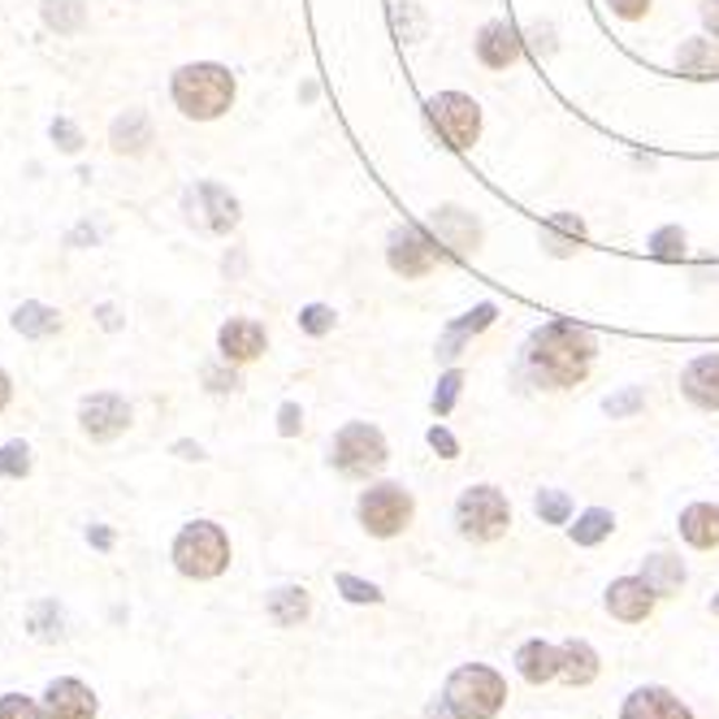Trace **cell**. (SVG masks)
<instances>
[{
  "mask_svg": "<svg viewBox=\"0 0 719 719\" xmlns=\"http://www.w3.org/2000/svg\"><path fill=\"white\" fill-rule=\"evenodd\" d=\"M620 719H693V716H689V707L680 702L677 693L646 684V689H633V693L624 698Z\"/></svg>",
  "mask_w": 719,
  "mask_h": 719,
  "instance_id": "obj_14",
  "label": "cell"
},
{
  "mask_svg": "<svg viewBox=\"0 0 719 719\" xmlns=\"http://www.w3.org/2000/svg\"><path fill=\"white\" fill-rule=\"evenodd\" d=\"M641 407H646V391H641V386H629V391H620V395L607 400V416H611V421H624V416H633Z\"/></svg>",
  "mask_w": 719,
  "mask_h": 719,
  "instance_id": "obj_34",
  "label": "cell"
},
{
  "mask_svg": "<svg viewBox=\"0 0 719 719\" xmlns=\"http://www.w3.org/2000/svg\"><path fill=\"white\" fill-rule=\"evenodd\" d=\"M680 75L689 79H716L719 75V48L711 40H684L677 57Z\"/></svg>",
  "mask_w": 719,
  "mask_h": 719,
  "instance_id": "obj_23",
  "label": "cell"
},
{
  "mask_svg": "<svg viewBox=\"0 0 719 719\" xmlns=\"http://www.w3.org/2000/svg\"><path fill=\"white\" fill-rule=\"evenodd\" d=\"M174 455H183V460H204V446L200 442H174Z\"/></svg>",
  "mask_w": 719,
  "mask_h": 719,
  "instance_id": "obj_48",
  "label": "cell"
},
{
  "mask_svg": "<svg viewBox=\"0 0 719 719\" xmlns=\"http://www.w3.org/2000/svg\"><path fill=\"white\" fill-rule=\"evenodd\" d=\"M52 144H57L61 152H79V148H82L79 126H75V121H66V118H57V121H52Z\"/></svg>",
  "mask_w": 719,
  "mask_h": 719,
  "instance_id": "obj_39",
  "label": "cell"
},
{
  "mask_svg": "<svg viewBox=\"0 0 719 719\" xmlns=\"http://www.w3.org/2000/svg\"><path fill=\"white\" fill-rule=\"evenodd\" d=\"M13 329H18V334H27V338H48V334H57V329H61V313L31 299V304H22V308L13 313Z\"/></svg>",
  "mask_w": 719,
  "mask_h": 719,
  "instance_id": "obj_26",
  "label": "cell"
},
{
  "mask_svg": "<svg viewBox=\"0 0 719 719\" xmlns=\"http://www.w3.org/2000/svg\"><path fill=\"white\" fill-rule=\"evenodd\" d=\"M560 677L568 684H590L599 677V654L590 641H563L560 646Z\"/></svg>",
  "mask_w": 719,
  "mask_h": 719,
  "instance_id": "obj_21",
  "label": "cell"
},
{
  "mask_svg": "<svg viewBox=\"0 0 719 719\" xmlns=\"http://www.w3.org/2000/svg\"><path fill=\"white\" fill-rule=\"evenodd\" d=\"M533 508H538L542 524H568V516H572V499L563 490H538Z\"/></svg>",
  "mask_w": 719,
  "mask_h": 719,
  "instance_id": "obj_29",
  "label": "cell"
},
{
  "mask_svg": "<svg viewBox=\"0 0 719 719\" xmlns=\"http://www.w3.org/2000/svg\"><path fill=\"white\" fill-rule=\"evenodd\" d=\"M79 425L87 439L109 442L130 425V407H126V400H118V395H91V400H82V407H79Z\"/></svg>",
  "mask_w": 719,
  "mask_h": 719,
  "instance_id": "obj_11",
  "label": "cell"
},
{
  "mask_svg": "<svg viewBox=\"0 0 719 719\" xmlns=\"http://www.w3.org/2000/svg\"><path fill=\"white\" fill-rule=\"evenodd\" d=\"M477 57L490 70H508L520 57V31L512 22H485L477 36Z\"/></svg>",
  "mask_w": 719,
  "mask_h": 719,
  "instance_id": "obj_16",
  "label": "cell"
},
{
  "mask_svg": "<svg viewBox=\"0 0 719 719\" xmlns=\"http://www.w3.org/2000/svg\"><path fill=\"white\" fill-rule=\"evenodd\" d=\"M278 430H282V439H295V434L304 430V412H299V403H282Z\"/></svg>",
  "mask_w": 719,
  "mask_h": 719,
  "instance_id": "obj_40",
  "label": "cell"
},
{
  "mask_svg": "<svg viewBox=\"0 0 719 719\" xmlns=\"http://www.w3.org/2000/svg\"><path fill=\"white\" fill-rule=\"evenodd\" d=\"M464 338H469V334H464V329H460V325H451V329H446V334H442V343H439V356H442V360H455V356H460V347H464Z\"/></svg>",
  "mask_w": 719,
  "mask_h": 719,
  "instance_id": "obj_42",
  "label": "cell"
},
{
  "mask_svg": "<svg viewBox=\"0 0 719 719\" xmlns=\"http://www.w3.org/2000/svg\"><path fill=\"white\" fill-rule=\"evenodd\" d=\"M412 520V494L395 485V481H382V485H368L360 494V524L373 533V538H395L407 529Z\"/></svg>",
  "mask_w": 719,
  "mask_h": 719,
  "instance_id": "obj_8",
  "label": "cell"
},
{
  "mask_svg": "<svg viewBox=\"0 0 719 719\" xmlns=\"http://www.w3.org/2000/svg\"><path fill=\"white\" fill-rule=\"evenodd\" d=\"M611 4V13H620V18H641L646 9H650V0H607Z\"/></svg>",
  "mask_w": 719,
  "mask_h": 719,
  "instance_id": "obj_43",
  "label": "cell"
},
{
  "mask_svg": "<svg viewBox=\"0 0 719 719\" xmlns=\"http://www.w3.org/2000/svg\"><path fill=\"white\" fill-rule=\"evenodd\" d=\"M299 325H304L313 338H321V334H329V329H334V308H325V304H308V308L299 313Z\"/></svg>",
  "mask_w": 719,
  "mask_h": 719,
  "instance_id": "obj_37",
  "label": "cell"
},
{
  "mask_svg": "<svg viewBox=\"0 0 719 719\" xmlns=\"http://www.w3.org/2000/svg\"><path fill=\"white\" fill-rule=\"evenodd\" d=\"M31 629H36V638L40 641H57L66 629H61V611H57V602H40L36 611H31Z\"/></svg>",
  "mask_w": 719,
  "mask_h": 719,
  "instance_id": "obj_32",
  "label": "cell"
},
{
  "mask_svg": "<svg viewBox=\"0 0 719 719\" xmlns=\"http://www.w3.org/2000/svg\"><path fill=\"white\" fill-rule=\"evenodd\" d=\"M31 473V446L27 442H4L0 446V477H27Z\"/></svg>",
  "mask_w": 719,
  "mask_h": 719,
  "instance_id": "obj_30",
  "label": "cell"
},
{
  "mask_svg": "<svg viewBox=\"0 0 719 719\" xmlns=\"http://www.w3.org/2000/svg\"><path fill=\"white\" fill-rule=\"evenodd\" d=\"M650 256L654 260H680L684 256V230L680 226H663L650 235Z\"/></svg>",
  "mask_w": 719,
  "mask_h": 719,
  "instance_id": "obj_31",
  "label": "cell"
},
{
  "mask_svg": "<svg viewBox=\"0 0 719 719\" xmlns=\"http://www.w3.org/2000/svg\"><path fill=\"white\" fill-rule=\"evenodd\" d=\"M594 356H599V343L577 321H551V325L533 329V338H529V364H533L538 382L555 386V391L585 382Z\"/></svg>",
  "mask_w": 719,
  "mask_h": 719,
  "instance_id": "obj_1",
  "label": "cell"
},
{
  "mask_svg": "<svg viewBox=\"0 0 719 719\" xmlns=\"http://www.w3.org/2000/svg\"><path fill=\"white\" fill-rule=\"evenodd\" d=\"M174 563H178L183 577H196V581L221 577L226 563H230V542H226L221 524H213V520L187 524V529L174 538Z\"/></svg>",
  "mask_w": 719,
  "mask_h": 719,
  "instance_id": "obj_4",
  "label": "cell"
},
{
  "mask_svg": "<svg viewBox=\"0 0 719 719\" xmlns=\"http://www.w3.org/2000/svg\"><path fill=\"white\" fill-rule=\"evenodd\" d=\"M308 611H313V599H308L304 585H282V590L269 594V615H274V624H282V629H295Z\"/></svg>",
  "mask_w": 719,
  "mask_h": 719,
  "instance_id": "obj_22",
  "label": "cell"
},
{
  "mask_svg": "<svg viewBox=\"0 0 719 719\" xmlns=\"http://www.w3.org/2000/svg\"><path fill=\"white\" fill-rule=\"evenodd\" d=\"M711 611H719V599H716V602H711Z\"/></svg>",
  "mask_w": 719,
  "mask_h": 719,
  "instance_id": "obj_52",
  "label": "cell"
},
{
  "mask_svg": "<svg viewBox=\"0 0 719 719\" xmlns=\"http://www.w3.org/2000/svg\"><path fill=\"white\" fill-rule=\"evenodd\" d=\"M430 446L439 451L442 460H455V455H460V442H455V434H451V430H442V425H434V430H430Z\"/></svg>",
  "mask_w": 719,
  "mask_h": 719,
  "instance_id": "obj_41",
  "label": "cell"
},
{
  "mask_svg": "<svg viewBox=\"0 0 719 719\" xmlns=\"http://www.w3.org/2000/svg\"><path fill=\"white\" fill-rule=\"evenodd\" d=\"M460 386H464V377H460L455 368H451L446 377H439V391H434V412H439V416H446V412L455 407V400H460Z\"/></svg>",
  "mask_w": 719,
  "mask_h": 719,
  "instance_id": "obj_36",
  "label": "cell"
},
{
  "mask_svg": "<svg viewBox=\"0 0 719 719\" xmlns=\"http://www.w3.org/2000/svg\"><path fill=\"white\" fill-rule=\"evenodd\" d=\"M680 538H684L689 546H698V551L719 546V508H711V503L684 508V512H680Z\"/></svg>",
  "mask_w": 719,
  "mask_h": 719,
  "instance_id": "obj_20",
  "label": "cell"
},
{
  "mask_svg": "<svg viewBox=\"0 0 719 719\" xmlns=\"http://www.w3.org/2000/svg\"><path fill=\"white\" fill-rule=\"evenodd\" d=\"M684 400L698 403L702 412H719V356H698L680 373Z\"/></svg>",
  "mask_w": 719,
  "mask_h": 719,
  "instance_id": "obj_15",
  "label": "cell"
},
{
  "mask_svg": "<svg viewBox=\"0 0 719 719\" xmlns=\"http://www.w3.org/2000/svg\"><path fill=\"white\" fill-rule=\"evenodd\" d=\"M434 230H439V243L442 247H451V252H473L481 243V226L473 213H464V208H455V204H446L434 213Z\"/></svg>",
  "mask_w": 719,
  "mask_h": 719,
  "instance_id": "obj_17",
  "label": "cell"
},
{
  "mask_svg": "<svg viewBox=\"0 0 719 719\" xmlns=\"http://www.w3.org/2000/svg\"><path fill=\"white\" fill-rule=\"evenodd\" d=\"M494 317H499V308H494V304H477L473 313H464L455 325H460L464 334H481V329H490V325H494Z\"/></svg>",
  "mask_w": 719,
  "mask_h": 719,
  "instance_id": "obj_38",
  "label": "cell"
},
{
  "mask_svg": "<svg viewBox=\"0 0 719 719\" xmlns=\"http://www.w3.org/2000/svg\"><path fill=\"white\" fill-rule=\"evenodd\" d=\"M386 256H391V269H395L400 278H425L442 256H446V247L430 239L421 226H400V230L391 235Z\"/></svg>",
  "mask_w": 719,
  "mask_h": 719,
  "instance_id": "obj_9",
  "label": "cell"
},
{
  "mask_svg": "<svg viewBox=\"0 0 719 719\" xmlns=\"http://www.w3.org/2000/svg\"><path fill=\"white\" fill-rule=\"evenodd\" d=\"M386 455H391V446L382 439V430H377V425H364V421L343 425L338 439H334V446H329V464H334L338 473H347V477H368V473H377V469L386 464Z\"/></svg>",
  "mask_w": 719,
  "mask_h": 719,
  "instance_id": "obj_6",
  "label": "cell"
},
{
  "mask_svg": "<svg viewBox=\"0 0 719 719\" xmlns=\"http://www.w3.org/2000/svg\"><path fill=\"white\" fill-rule=\"evenodd\" d=\"M455 524L473 542H494V538L508 533L512 508H508L503 490H494V485H469L460 494V503H455Z\"/></svg>",
  "mask_w": 719,
  "mask_h": 719,
  "instance_id": "obj_5",
  "label": "cell"
},
{
  "mask_svg": "<svg viewBox=\"0 0 719 719\" xmlns=\"http://www.w3.org/2000/svg\"><path fill=\"white\" fill-rule=\"evenodd\" d=\"M87 542H91L96 551H109V546H114V529H105V524H96V529H87Z\"/></svg>",
  "mask_w": 719,
  "mask_h": 719,
  "instance_id": "obj_45",
  "label": "cell"
},
{
  "mask_svg": "<svg viewBox=\"0 0 719 719\" xmlns=\"http://www.w3.org/2000/svg\"><path fill=\"white\" fill-rule=\"evenodd\" d=\"M96 321H100L105 329H121V317H118V308H114V304H100V308H96Z\"/></svg>",
  "mask_w": 719,
  "mask_h": 719,
  "instance_id": "obj_46",
  "label": "cell"
},
{
  "mask_svg": "<svg viewBox=\"0 0 719 719\" xmlns=\"http://www.w3.org/2000/svg\"><path fill=\"white\" fill-rule=\"evenodd\" d=\"M187 217L204 230H213V235H226L239 221V200L217 183H200V187L187 191Z\"/></svg>",
  "mask_w": 719,
  "mask_h": 719,
  "instance_id": "obj_10",
  "label": "cell"
},
{
  "mask_svg": "<svg viewBox=\"0 0 719 719\" xmlns=\"http://www.w3.org/2000/svg\"><path fill=\"white\" fill-rule=\"evenodd\" d=\"M109 139H114V148L118 152H144L148 144H152V126H148V118L139 114V109H130V114H121L118 121H114V130H109Z\"/></svg>",
  "mask_w": 719,
  "mask_h": 719,
  "instance_id": "obj_24",
  "label": "cell"
},
{
  "mask_svg": "<svg viewBox=\"0 0 719 719\" xmlns=\"http://www.w3.org/2000/svg\"><path fill=\"white\" fill-rule=\"evenodd\" d=\"M516 668L529 684L555 680L560 677V646H551V641H524L516 654Z\"/></svg>",
  "mask_w": 719,
  "mask_h": 719,
  "instance_id": "obj_19",
  "label": "cell"
},
{
  "mask_svg": "<svg viewBox=\"0 0 719 719\" xmlns=\"http://www.w3.org/2000/svg\"><path fill=\"white\" fill-rule=\"evenodd\" d=\"M4 403H9V377L0 373V407H4Z\"/></svg>",
  "mask_w": 719,
  "mask_h": 719,
  "instance_id": "obj_51",
  "label": "cell"
},
{
  "mask_svg": "<svg viewBox=\"0 0 719 719\" xmlns=\"http://www.w3.org/2000/svg\"><path fill=\"white\" fill-rule=\"evenodd\" d=\"M702 22H707V31L719 40V0H707V4H702Z\"/></svg>",
  "mask_w": 719,
  "mask_h": 719,
  "instance_id": "obj_47",
  "label": "cell"
},
{
  "mask_svg": "<svg viewBox=\"0 0 719 719\" xmlns=\"http://www.w3.org/2000/svg\"><path fill=\"white\" fill-rule=\"evenodd\" d=\"M334 585H338V594L347 602H382V590L373 585V581H360L352 572H338L334 577Z\"/></svg>",
  "mask_w": 719,
  "mask_h": 719,
  "instance_id": "obj_33",
  "label": "cell"
},
{
  "mask_svg": "<svg viewBox=\"0 0 719 719\" xmlns=\"http://www.w3.org/2000/svg\"><path fill=\"white\" fill-rule=\"evenodd\" d=\"M654 590L641 581V577H620V581H611V590H607V611L615 615V620H624V624H641L650 611H654Z\"/></svg>",
  "mask_w": 719,
  "mask_h": 719,
  "instance_id": "obj_13",
  "label": "cell"
},
{
  "mask_svg": "<svg viewBox=\"0 0 719 719\" xmlns=\"http://www.w3.org/2000/svg\"><path fill=\"white\" fill-rule=\"evenodd\" d=\"M204 377H208V386H213L217 395H226V391H239V377H235V373L226 377V373H217V368H208Z\"/></svg>",
  "mask_w": 719,
  "mask_h": 719,
  "instance_id": "obj_44",
  "label": "cell"
},
{
  "mask_svg": "<svg viewBox=\"0 0 719 719\" xmlns=\"http://www.w3.org/2000/svg\"><path fill=\"white\" fill-rule=\"evenodd\" d=\"M66 243H70V247H79V243H96V230H91V226H79Z\"/></svg>",
  "mask_w": 719,
  "mask_h": 719,
  "instance_id": "obj_50",
  "label": "cell"
},
{
  "mask_svg": "<svg viewBox=\"0 0 719 719\" xmlns=\"http://www.w3.org/2000/svg\"><path fill=\"white\" fill-rule=\"evenodd\" d=\"M217 343H221V356H226V360L247 364V360H256L260 352H265V329H260L256 321L235 317V321H226V325H221Z\"/></svg>",
  "mask_w": 719,
  "mask_h": 719,
  "instance_id": "obj_18",
  "label": "cell"
},
{
  "mask_svg": "<svg viewBox=\"0 0 719 719\" xmlns=\"http://www.w3.org/2000/svg\"><path fill=\"white\" fill-rule=\"evenodd\" d=\"M174 105L196 121L221 118L235 105V75L226 66H213V61L183 66L174 75Z\"/></svg>",
  "mask_w": 719,
  "mask_h": 719,
  "instance_id": "obj_2",
  "label": "cell"
},
{
  "mask_svg": "<svg viewBox=\"0 0 719 719\" xmlns=\"http://www.w3.org/2000/svg\"><path fill=\"white\" fill-rule=\"evenodd\" d=\"M43 716L48 719H96V693L75 677L52 680L43 689Z\"/></svg>",
  "mask_w": 719,
  "mask_h": 719,
  "instance_id": "obj_12",
  "label": "cell"
},
{
  "mask_svg": "<svg viewBox=\"0 0 719 719\" xmlns=\"http://www.w3.org/2000/svg\"><path fill=\"white\" fill-rule=\"evenodd\" d=\"M451 711L460 719H494L508 702V680L499 677L494 668H481V663H469V668H455L451 680H446V693Z\"/></svg>",
  "mask_w": 719,
  "mask_h": 719,
  "instance_id": "obj_3",
  "label": "cell"
},
{
  "mask_svg": "<svg viewBox=\"0 0 719 719\" xmlns=\"http://www.w3.org/2000/svg\"><path fill=\"white\" fill-rule=\"evenodd\" d=\"M0 719H48V716H43L31 698H22V693H4V698H0Z\"/></svg>",
  "mask_w": 719,
  "mask_h": 719,
  "instance_id": "obj_35",
  "label": "cell"
},
{
  "mask_svg": "<svg viewBox=\"0 0 719 719\" xmlns=\"http://www.w3.org/2000/svg\"><path fill=\"white\" fill-rule=\"evenodd\" d=\"M611 529H615V516L607 508H590V512H581L577 524H572V542L577 546H599L602 538H611Z\"/></svg>",
  "mask_w": 719,
  "mask_h": 719,
  "instance_id": "obj_28",
  "label": "cell"
},
{
  "mask_svg": "<svg viewBox=\"0 0 719 719\" xmlns=\"http://www.w3.org/2000/svg\"><path fill=\"white\" fill-rule=\"evenodd\" d=\"M430 121H434V130L442 135V144L446 148H455V152H464V148H473L481 135V109L473 96H464V91H439L430 105Z\"/></svg>",
  "mask_w": 719,
  "mask_h": 719,
  "instance_id": "obj_7",
  "label": "cell"
},
{
  "mask_svg": "<svg viewBox=\"0 0 719 719\" xmlns=\"http://www.w3.org/2000/svg\"><path fill=\"white\" fill-rule=\"evenodd\" d=\"M43 27L57 31V36H75L82 22H87V4L82 0H43Z\"/></svg>",
  "mask_w": 719,
  "mask_h": 719,
  "instance_id": "obj_27",
  "label": "cell"
},
{
  "mask_svg": "<svg viewBox=\"0 0 719 719\" xmlns=\"http://www.w3.org/2000/svg\"><path fill=\"white\" fill-rule=\"evenodd\" d=\"M641 581L663 599V594H677L680 585H684V568L672 555H650V560L641 563Z\"/></svg>",
  "mask_w": 719,
  "mask_h": 719,
  "instance_id": "obj_25",
  "label": "cell"
},
{
  "mask_svg": "<svg viewBox=\"0 0 719 719\" xmlns=\"http://www.w3.org/2000/svg\"><path fill=\"white\" fill-rule=\"evenodd\" d=\"M430 719H460V716L451 711V702H446V698H439V702H430Z\"/></svg>",
  "mask_w": 719,
  "mask_h": 719,
  "instance_id": "obj_49",
  "label": "cell"
}]
</instances>
